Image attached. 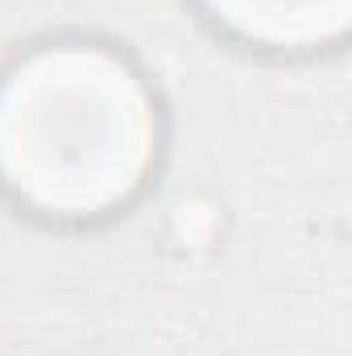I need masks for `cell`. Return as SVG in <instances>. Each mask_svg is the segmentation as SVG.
<instances>
[{"label":"cell","mask_w":352,"mask_h":356,"mask_svg":"<svg viewBox=\"0 0 352 356\" xmlns=\"http://www.w3.org/2000/svg\"><path fill=\"white\" fill-rule=\"evenodd\" d=\"M203 13L228 33L269 50H298L340 38L349 0H199Z\"/></svg>","instance_id":"cell-1"}]
</instances>
